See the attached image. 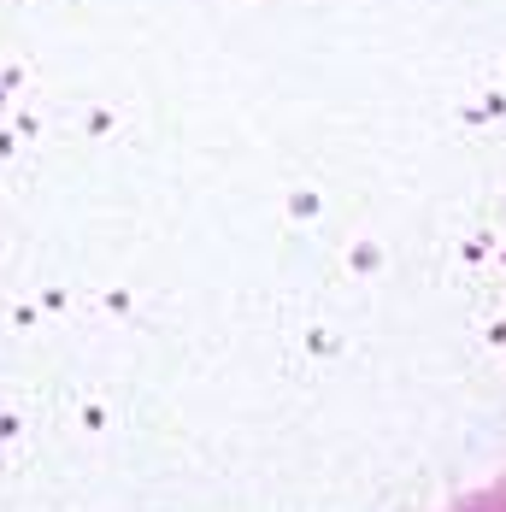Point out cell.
<instances>
[{
    "mask_svg": "<svg viewBox=\"0 0 506 512\" xmlns=\"http://www.w3.org/2000/svg\"><path fill=\"white\" fill-rule=\"evenodd\" d=\"M448 512H506V477L483 483V489H471V495H459Z\"/></svg>",
    "mask_w": 506,
    "mask_h": 512,
    "instance_id": "cell-1",
    "label": "cell"
}]
</instances>
